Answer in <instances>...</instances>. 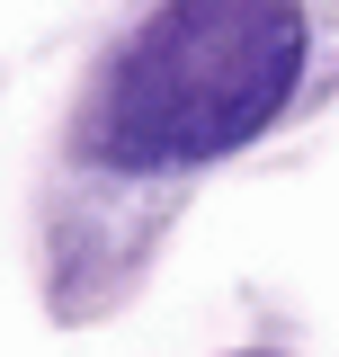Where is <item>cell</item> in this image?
I'll return each instance as SVG.
<instances>
[{
    "mask_svg": "<svg viewBox=\"0 0 339 357\" xmlns=\"http://www.w3.org/2000/svg\"><path fill=\"white\" fill-rule=\"evenodd\" d=\"M303 81V9L295 0H170L126 45L98 152L116 170H197L241 152Z\"/></svg>",
    "mask_w": 339,
    "mask_h": 357,
    "instance_id": "1",
    "label": "cell"
}]
</instances>
